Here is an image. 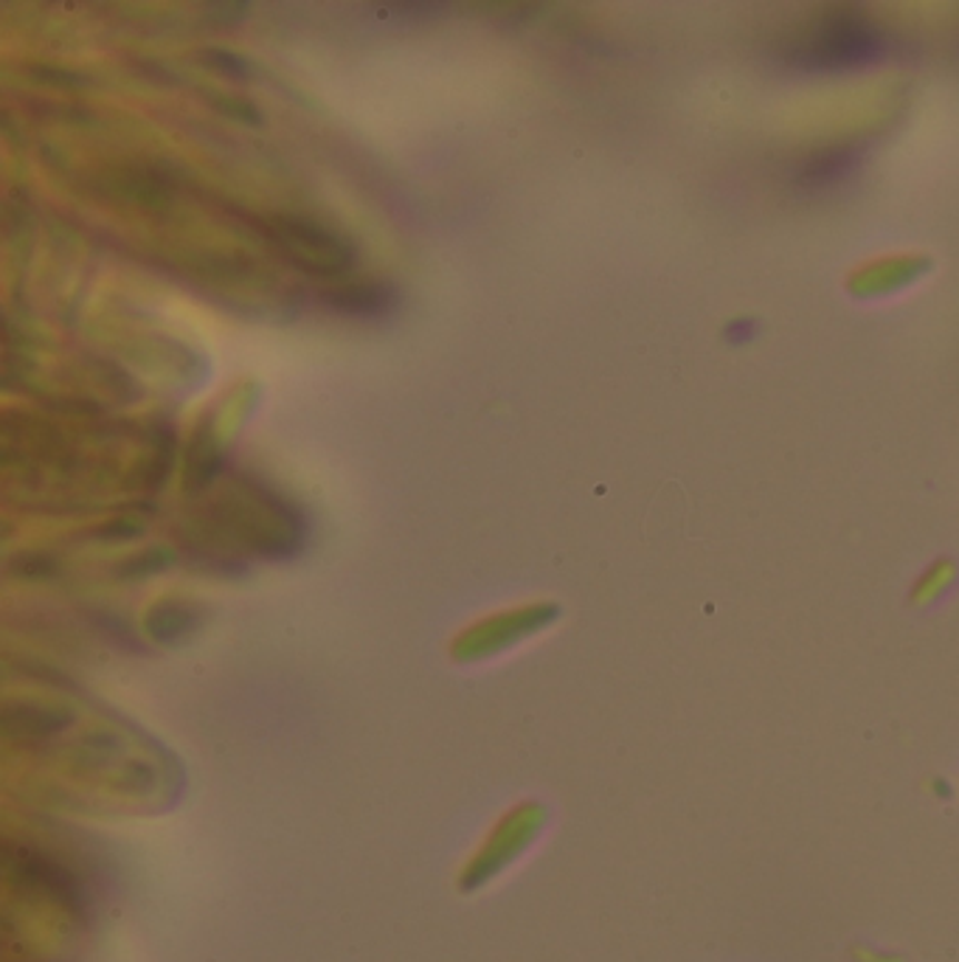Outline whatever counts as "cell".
<instances>
[{"label":"cell","instance_id":"obj_1","mask_svg":"<svg viewBox=\"0 0 959 962\" xmlns=\"http://www.w3.org/2000/svg\"><path fill=\"white\" fill-rule=\"evenodd\" d=\"M214 521L228 529V538L262 554H291L302 541L299 512L256 484L234 488L214 507Z\"/></svg>","mask_w":959,"mask_h":962},{"label":"cell","instance_id":"obj_2","mask_svg":"<svg viewBox=\"0 0 959 962\" xmlns=\"http://www.w3.org/2000/svg\"><path fill=\"white\" fill-rule=\"evenodd\" d=\"M262 228L273 248L310 276H321V279L344 276L358 259V251L350 239L310 217L278 214L262 223Z\"/></svg>","mask_w":959,"mask_h":962},{"label":"cell","instance_id":"obj_3","mask_svg":"<svg viewBox=\"0 0 959 962\" xmlns=\"http://www.w3.org/2000/svg\"><path fill=\"white\" fill-rule=\"evenodd\" d=\"M883 51V37L870 20L859 14H835L816 29V35L802 48L800 60L816 68H853L878 60Z\"/></svg>","mask_w":959,"mask_h":962},{"label":"cell","instance_id":"obj_4","mask_svg":"<svg viewBox=\"0 0 959 962\" xmlns=\"http://www.w3.org/2000/svg\"><path fill=\"white\" fill-rule=\"evenodd\" d=\"M110 192L119 200L133 203L144 212H164L173 203V184L164 173L149 167L121 169L110 178Z\"/></svg>","mask_w":959,"mask_h":962},{"label":"cell","instance_id":"obj_5","mask_svg":"<svg viewBox=\"0 0 959 962\" xmlns=\"http://www.w3.org/2000/svg\"><path fill=\"white\" fill-rule=\"evenodd\" d=\"M321 302L341 315L352 318H380L389 310L398 307V293L389 285L363 282V285H341L321 293Z\"/></svg>","mask_w":959,"mask_h":962},{"label":"cell","instance_id":"obj_6","mask_svg":"<svg viewBox=\"0 0 959 962\" xmlns=\"http://www.w3.org/2000/svg\"><path fill=\"white\" fill-rule=\"evenodd\" d=\"M859 164V149L850 144H839V147H824L819 153L808 155L796 169V184L808 192L830 189V186L841 184Z\"/></svg>","mask_w":959,"mask_h":962},{"label":"cell","instance_id":"obj_7","mask_svg":"<svg viewBox=\"0 0 959 962\" xmlns=\"http://www.w3.org/2000/svg\"><path fill=\"white\" fill-rule=\"evenodd\" d=\"M217 473H219V453H217V445H214L212 428L200 425L189 448L186 484H189V490H200L206 488L208 481H212Z\"/></svg>","mask_w":959,"mask_h":962},{"label":"cell","instance_id":"obj_8","mask_svg":"<svg viewBox=\"0 0 959 962\" xmlns=\"http://www.w3.org/2000/svg\"><path fill=\"white\" fill-rule=\"evenodd\" d=\"M192 625H195V611H189L180 602H166V606H158L149 613V630L158 639H173V636L184 634Z\"/></svg>","mask_w":959,"mask_h":962},{"label":"cell","instance_id":"obj_9","mask_svg":"<svg viewBox=\"0 0 959 962\" xmlns=\"http://www.w3.org/2000/svg\"><path fill=\"white\" fill-rule=\"evenodd\" d=\"M200 57L208 68H214V71L228 79H245L251 73L248 60H243V57L232 51H223V48H206Z\"/></svg>","mask_w":959,"mask_h":962},{"label":"cell","instance_id":"obj_10","mask_svg":"<svg viewBox=\"0 0 959 962\" xmlns=\"http://www.w3.org/2000/svg\"><path fill=\"white\" fill-rule=\"evenodd\" d=\"M248 12H251L248 3H206V7H203L206 20L212 26H217V29L243 23V20L248 18Z\"/></svg>","mask_w":959,"mask_h":962},{"label":"cell","instance_id":"obj_11","mask_svg":"<svg viewBox=\"0 0 959 962\" xmlns=\"http://www.w3.org/2000/svg\"><path fill=\"white\" fill-rule=\"evenodd\" d=\"M219 114L232 116V119L245 121V125H262V116L256 114V107L245 99H234V96H223V99L214 101Z\"/></svg>","mask_w":959,"mask_h":962},{"label":"cell","instance_id":"obj_12","mask_svg":"<svg viewBox=\"0 0 959 962\" xmlns=\"http://www.w3.org/2000/svg\"><path fill=\"white\" fill-rule=\"evenodd\" d=\"M20 575L23 577H46L53 571V560L42 558V554H20Z\"/></svg>","mask_w":959,"mask_h":962},{"label":"cell","instance_id":"obj_13","mask_svg":"<svg viewBox=\"0 0 959 962\" xmlns=\"http://www.w3.org/2000/svg\"><path fill=\"white\" fill-rule=\"evenodd\" d=\"M37 77L46 79L48 85H57V88H77L82 82V77L71 71H57V68H37Z\"/></svg>","mask_w":959,"mask_h":962},{"label":"cell","instance_id":"obj_14","mask_svg":"<svg viewBox=\"0 0 959 962\" xmlns=\"http://www.w3.org/2000/svg\"><path fill=\"white\" fill-rule=\"evenodd\" d=\"M754 330H757V324H754V321H735V324H732V327L726 330V338L728 341H748V338H754Z\"/></svg>","mask_w":959,"mask_h":962}]
</instances>
